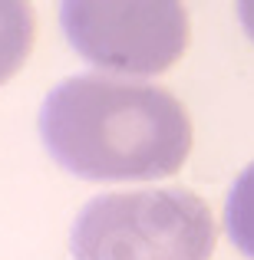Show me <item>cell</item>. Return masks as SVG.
I'll return each instance as SVG.
<instances>
[{
    "instance_id": "obj_1",
    "label": "cell",
    "mask_w": 254,
    "mask_h": 260,
    "mask_svg": "<svg viewBox=\"0 0 254 260\" xmlns=\"http://www.w3.org/2000/svg\"><path fill=\"white\" fill-rule=\"evenodd\" d=\"M40 139L63 172L83 181H152L185 165L191 122L185 106L162 86L83 73L46 92Z\"/></svg>"
},
{
    "instance_id": "obj_2",
    "label": "cell",
    "mask_w": 254,
    "mask_h": 260,
    "mask_svg": "<svg viewBox=\"0 0 254 260\" xmlns=\"http://www.w3.org/2000/svg\"><path fill=\"white\" fill-rule=\"evenodd\" d=\"M215 221L185 188L99 194L73 221V260H208Z\"/></svg>"
},
{
    "instance_id": "obj_3",
    "label": "cell",
    "mask_w": 254,
    "mask_h": 260,
    "mask_svg": "<svg viewBox=\"0 0 254 260\" xmlns=\"http://www.w3.org/2000/svg\"><path fill=\"white\" fill-rule=\"evenodd\" d=\"M60 26L93 70L129 79L165 73L188 46L182 0H60Z\"/></svg>"
},
{
    "instance_id": "obj_4",
    "label": "cell",
    "mask_w": 254,
    "mask_h": 260,
    "mask_svg": "<svg viewBox=\"0 0 254 260\" xmlns=\"http://www.w3.org/2000/svg\"><path fill=\"white\" fill-rule=\"evenodd\" d=\"M33 7L30 0H0V86L17 76L33 46Z\"/></svg>"
},
{
    "instance_id": "obj_5",
    "label": "cell",
    "mask_w": 254,
    "mask_h": 260,
    "mask_svg": "<svg viewBox=\"0 0 254 260\" xmlns=\"http://www.w3.org/2000/svg\"><path fill=\"white\" fill-rule=\"evenodd\" d=\"M224 231L231 244L248 260H254V161L235 178L224 201Z\"/></svg>"
},
{
    "instance_id": "obj_6",
    "label": "cell",
    "mask_w": 254,
    "mask_h": 260,
    "mask_svg": "<svg viewBox=\"0 0 254 260\" xmlns=\"http://www.w3.org/2000/svg\"><path fill=\"white\" fill-rule=\"evenodd\" d=\"M235 7H238V20H241L244 33L254 43V0H235Z\"/></svg>"
}]
</instances>
